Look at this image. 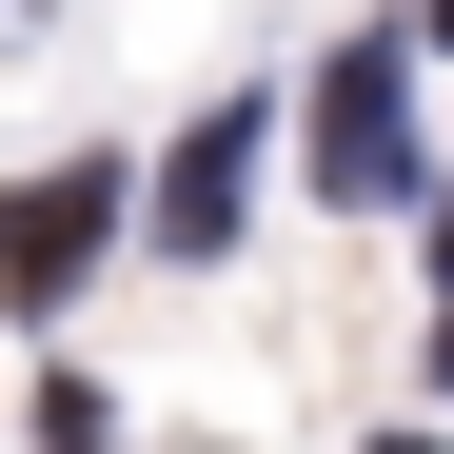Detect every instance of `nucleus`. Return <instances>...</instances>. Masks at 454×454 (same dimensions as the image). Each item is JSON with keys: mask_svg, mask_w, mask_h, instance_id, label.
I'll return each mask as SVG.
<instances>
[{"mask_svg": "<svg viewBox=\"0 0 454 454\" xmlns=\"http://www.w3.org/2000/svg\"><path fill=\"white\" fill-rule=\"evenodd\" d=\"M238 198H257V99H217V119L178 138V178H159V238L217 257V238H238Z\"/></svg>", "mask_w": 454, "mask_h": 454, "instance_id": "f03ea898", "label": "nucleus"}, {"mask_svg": "<svg viewBox=\"0 0 454 454\" xmlns=\"http://www.w3.org/2000/svg\"><path fill=\"white\" fill-rule=\"evenodd\" d=\"M99 217H119V178H99V159L20 178V198H0V296H59V277L99 257Z\"/></svg>", "mask_w": 454, "mask_h": 454, "instance_id": "f257e3e1", "label": "nucleus"}, {"mask_svg": "<svg viewBox=\"0 0 454 454\" xmlns=\"http://www.w3.org/2000/svg\"><path fill=\"white\" fill-rule=\"evenodd\" d=\"M317 198H395V59L317 80Z\"/></svg>", "mask_w": 454, "mask_h": 454, "instance_id": "7ed1b4c3", "label": "nucleus"}, {"mask_svg": "<svg viewBox=\"0 0 454 454\" xmlns=\"http://www.w3.org/2000/svg\"><path fill=\"white\" fill-rule=\"evenodd\" d=\"M395 454H415V434H395Z\"/></svg>", "mask_w": 454, "mask_h": 454, "instance_id": "20e7f679", "label": "nucleus"}]
</instances>
